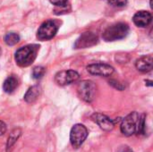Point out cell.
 <instances>
[{
	"label": "cell",
	"mask_w": 153,
	"mask_h": 152,
	"mask_svg": "<svg viewBox=\"0 0 153 152\" xmlns=\"http://www.w3.org/2000/svg\"><path fill=\"white\" fill-rule=\"evenodd\" d=\"M99 42V38L93 32H84L82 33L75 41L74 48H87L97 45Z\"/></svg>",
	"instance_id": "obj_8"
},
{
	"label": "cell",
	"mask_w": 153,
	"mask_h": 152,
	"mask_svg": "<svg viewBox=\"0 0 153 152\" xmlns=\"http://www.w3.org/2000/svg\"><path fill=\"white\" fill-rule=\"evenodd\" d=\"M20 41L19 34L15 32H9L4 36V42L8 46H13Z\"/></svg>",
	"instance_id": "obj_16"
},
{
	"label": "cell",
	"mask_w": 153,
	"mask_h": 152,
	"mask_svg": "<svg viewBox=\"0 0 153 152\" xmlns=\"http://www.w3.org/2000/svg\"><path fill=\"white\" fill-rule=\"evenodd\" d=\"M96 92L97 86L92 81H82L77 86V93L79 98L87 103H91L94 100Z\"/></svg>",
	"instance_id": "obj_4"
},
{
	"label": "cell",
	"mask_w": 153,
	"mask_h": 152,
	"mask_svg": "<svg viewBox=\"0 0 153 152\" xmlns=\"http://www.w3.org/2000/svg\"><path fill=\"white\" fill-rule=\"evenodd\" d=\"M49 1H50L51 4H53L56 5V6L62 7V6H65L68 0H49Z\"/></svg>",
	"instance_id": "obj_19"
},
{
	"label": "cell",
	"mask_w": 153,
	"mask_h": 152,
	"mask_svg": "<svg viewBox=\"0 0 153 152\" xmlns=\"http://www.w3.org/2000/svg\"><path fill=\"white\" fill-rule=\"evenodd\" d=\"M88 134H89L88 130L82 124L74 125L70 132V142L73 148L74 149L80 148L83 144L84 141L87 139Z\"/></svg>",
	"instance_id": "obj_5"
},
{
	"label": "cell",
	"mask_w": 153,
	"mask_h": 152,
	"mask_svg": "<svg viewBox=\"0 0 153 152\" xmlns=\"http://www.w3.org/2000/svg\"><path fill=\"white\" fill-rule=\"evenodd\" d=\"M135 67L142 73H148L153 67V58L152 56H143L135 62Z\"/></svg>",
	"instance_id": "obj_12"
},
{
	"label": "cell",
	"mask_w": 153,
	"mask_h": 152,
	"mask_svg": "<svg viewBox=\"0 0 153 152\" xmlns=\"http://www.w3.org/2000/svg\"><path fill=\"white\" fill-rule=\"evenodd\" d=\"M129 33V26L125 22H117L108 27L103 34V39L107 42L117 41L125 39Z\"/></svg>",
	"instance_id": "obj_2"
},
{
	"label": "cell",
	"mask_w": 153,
	"mask_h": 152,
	"mask_svg": "<svg viewBox=\"0 0 153 152\" xmlns=\"http://www.w3.org/2000/svg\"><path fill=\"white\" fill-rule=\"evenodd\" d=\"M45 68L43 66H36L33 68L32 70V78L35 79V80H39V79H41L44 74H45Z\"/></svg>",
	"instance_id": "obj_17"
},
{
	"label": "cell",
	"mask_w": 153,
	"mask_h": 152,
	"mask_svg": "<svg viewBox=\"0 0 153 152\" xmlns=\"http://www.w3.org/2000/svg\"><path fill=\"white\" fill-rule=\"evenodd\" d=\"M79 77V73L74 70H64L55 75V82L59 86H65L76 82Z\"/></svg>",
	"instance_id": "obj_7"
},
{
	"label": "cell",
	"mask_w": 153,
	"mask_h": 152,
	"mask_svg": "<svg viewBox=\"0 0 153 152\" xmlns=\"http://www.w3.org/2000/svg\"><path fill=\"white\" fill-rule=\"evenodd\" d=\"M6 125L3 122V121H1L0 120V136H2L4 133H5V132H6Z\"/></svg>",
	"instance_id": "obj_20"
},
{
	"label": "cell",
	"mask_w": 153,
	"mask_h": 152,
	"mask_svg": "<svg viewBox=\"0 0 153 152\" xmlns=\"http://www.w3.org/2000/svg\"><path fill=\"white\" fill-rule=\"evenodd\" d=\"M39 94H40V87L39 85L32 86L25 93L24 100L27 103H34L38 99Z\"/></svg>",
	"instance_id": "obj_14"
},
{
	"label": "cell",
	"mask_w": 153,
	"mask_h": 152,
	"mask_svg": "<svg viewBox=\"0 0 153 152\" xmlns=\"http://www.w3.org/2000/svg\"><path fill=\"white\" fill-rule=\"evenodd\" d=\"M108 4L115 7H122L127 4V0H108Z\"/></svg>",
	"instance_id": "obj_18"
},
{
	"label": "cell",
	"mask_w": 153,
	"mask_h": 152,
	"mask_svg": "<svg viewBox=\"0 0 153 152\" xmlns=\"http://www.w3.org/2000/svg\"><path fill=\"white\" fill-rule=\"evenodd\" d=\"M58 30V25L53 20L44 22L37 31V38L39 40L46 41L53 39Z\"/></svg>",
	"instance_id": "obj_6"
},
{
	"label": "cell",
	"mask_w": 153,
	"mask_h": 152,
	"mask_svg": "<svg viewBox=\"0 0 153 152\" xmlns=\"http://www.w3.org/2000/svg\"><path fill=\"white\" fill-rule=\"evenodd\" d=\"M18 84H19V81L17 77H15L14 75H11L7 77L4 82L3 90L6 93H13L15 90V89L18 87Z\"/></svg>",
	"instance_id": "obj_13"
},
{
	"label": "cell",
	"mask_w": 153,
	"mask_h": 152,
	"mask_svg": "<svg viewBox=\"0 0 153 152\" xmlns=\"http://www.w3.org/2000/svg\"><path fill=\"white\" fill-rule=\"evenodd\" d=\"M125 152H132V151H125Z\"/></svg>",
	"instance_id": "obj_22"
},
{
	"label": "cell",
	"mask_w": 153,
	"mask_h": 152,
	"mask_svg": "<svg viewBox=\"0 0 153 152\" xmlns=\"http://www.w3.org/2000/svg\"><path fill=\"white\" fill-rule=\"evenodd\" d=\"M139 120L140 116L135 111L127 115L124 119H122L121 122L120 130L122 133L126 136H132L133 134L137 133Z\"/></svg>",
	"instance_id": "obj_3"
},
{
	"label": "cell",
	"mask_w": 153,
	"mask_h": 152,
	"mask_svg": "<svg viewBox=\"0 0 153 152\" xmlns=\"http://www.w3.org/2000/svg\"><path fill=\"white\" fill-rule=\"evenodd\" d=\"M21 133H22V132H21L20 129H14L10 133V135L8 137V140H7V143H6V151L10 152L12 151L13 147L16 143L19 137L21 136Z\"/></svg>",
	"instance_id": "obj_15"
},
{
	"label": "cell",
	"mask_w": 153,
	"mask_h": 152,
	"mask_svg": "<svg viewBox=\"0 0 153 152\" xmlns=\"http://www.w3.org/2000/svg\"><path fill=\"white\" fill-rule=\"evenodd\" d=\"M91 119L97 124L99 125V126L106 131V132H110L114 129L115 127V124L114 121L111 120L108 116H107L106 115H103L101 113H95L91 116Z\"/></svg>",
	"instance_id": "obj_10"
},
{
	"label": "cell",
	"mask_w": 153,
	"mask_h": 152,
	"mask_svg": "<svg viewBox=\"0 0 153 152\" xmlns=\"http://www.w3.org/2000/svg\"><path fill=\"white\" fill-rule=\"evenodd\" d=\"M152 13L150 12L144 11V10L137 12L133 17V21H134V24L137 27H141V28L148 26L152 22Z\"/></svg>",
	"instance_id": "obj_11"
},
{
	"label": "cell",
	"mask_w": 153,
	"mask_h": 152,
	"mask_svg": "<svg viewBox=\"0 0 153 152\" xmlns=\"http://www.w3.org/2000/svg\"><path fill=\"white\" fill-rule=\"evenodd\" d=\"M145 82H147V85H149V86H152V81H145Z\"/></svg>",
	"instance_id": "obj_21"
},
{
	"label": "cell",
	"mask_w": 153,
	"mask_h": 152,
	"mask_svg": "<svg viewBox=\"0 0 153 152\" xmlns=\"http://www.w3.org/2000/svg\"><path fill=\"white\" fill-rule=\"evenodd\" d=\"M87 71L91 74L105 76V77L111 76L115 72L114 68L111 65H109L108 64H103V63L91 64L87 66Z\"/></svg>",
	"instance_id": "obj_9"
},
{
	"label": "cell",
	"mask_w": 153,
	"mask_h": 152,
	"mask_svg": "<svg viewBox=\"0 0 153 152\" xmlns=\"http://www.w3.org/2000/svg\"><path fill=\"white\" fill-rule=\"evenodd\" d=\"M39 46L32 44L20 47L14 56L16 64L21 67H27L30 65L36 59Z\"/></svg>",
	"instance_id": "obj_1"
}]
</instances>
